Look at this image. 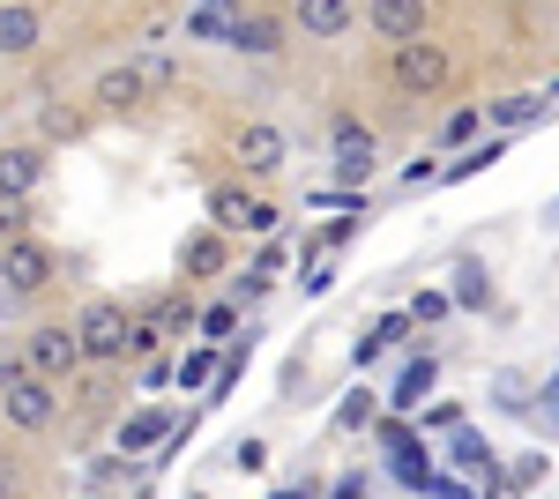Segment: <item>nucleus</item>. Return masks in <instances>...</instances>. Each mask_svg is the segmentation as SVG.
<instances>
[{
  "mask_svg": "<svg viewBox=\"0 0 559 499\" xmlns=\"http://www.w3.org/2000/svg\"><path fill=\"white\" fill-rule=\"evenodd\" d=\"M448 45H432V38H403L395 45V90H411V97H432V90L448 83Z\"/></svg>",
  "mask_w": 559,
  "mask_h": 499,
  "instance_id": "obj_1",
  "label": "nucleus"
},
{
  "mask_svg": "<svg viewBox=\"0 0 559 499\" xmlns=\"http://www.w3.org/2000/svg\"><path fill=\"white\" fill-rule=\"evenodd\" d=\"M75 335H83V358H128L134 351V329H128V313H120L112 298H90Z\"/></svg>",
  "mask_w": 559,
  "mask_h": 499,
  "instance_id": "obj_2",
  "label": "nucleus"
},
{
  "mask_svg": "<svg viewBox=\"0 0 559 499\" xmlns=\"http://www.w3.org/2000/svg\"><path fill=\"white\" fill-rule=\"evenodd\" d=\"M0 284L8 292H45L52 284V253L23 231V239H0Z\"/></svg>",
  "mask_w": 559,
  "mask_h": 499,
  "instance_id": "obj_3",
  "label": "nucleus"
},
{
  "mask_svg": "<svg viewBox=\"0 0 559 499\" xmlns=\"http://www.w3.org/2000/svg\"><path fill=\"white\" fill-rule=\"evenodd\" d=\"M0 395H8V417L23 425V432H38V425H52V388L31 373H15V366H0Z\"/></svg>",
  "mask_w": 559,
  "mask_h": 499,
  "instance_id": "obj_4",
  "label": "nucleus"
},
{
  "mask_svg": "<svg viewBox=\"0 0 559 499\" xmlns=\"http://www.w3.org/2000/svg\"><path fill=\"white\" fill-rule=\"evenodd\" d=\"M373 165H381L373 134H366L358 120H336V179H344V187H366V179H373Z\"/></svg>",
  "mask_w": 559,
  "mask_h": 499,
  "instance_id": "obj_5",
  "label": "nucleus"
},
{
  "mask_svg": "<svg viewBox=\"0 0 559 499\" xmlns=\"http://www.w3.org/2000/svg\"><path fill=\"white\" fill-rule=\"evenodd\" d=\"M366 23H373L388 45L426 38V0H373V8H366Z\"/></svg>",
  "mask_w": 559,
  "mask_h": 499,
  "instance_id": "obj_6",
  "label": "nucleus"
},
{
  "mask_svg": "<svg viewBox=\"0 0 559 499\" xmlns=\"http://www.w3.org/2000/svg\"><path fill=\"white\" fill-rule=\"evenodd\" d=\"M83 358V335L75 329H38L31 335V373H68Z\"/></svg>",
  "mask_w": 559,
  "mask_h": 499,
  "instance_id": "obj_7",
  "label": "nucleus"
},
{
  "mask_svg": "<svg viewBox=\"0 0 559 499\" xmlns=\"http://www.w3.org/2000/svg\"><path fill=\"white\" fill-rule=\"evenodd\" d=\"M239 165L247 171H261V179H269V171H284V134H276V127H239Z\"/></svg>",
  "mask_w": 559,
  "mask_h": 499,
  "instance_id": "obj_8",
  "label": "nucleus"
},
{
  "mask_svg": "<svg viewBox=\"0 0 559 499\" xmlns=\"http://www.w3.org/2000/svg\"><path fill=\"white\" fill-rule=\"evenodd\" d=\"M299 31L306 38H344L350 31V0H299Z\"/></svg>",
  "mask_w": 559,
  "mask_h": 499,
  "instance_id": "obj_9",
  "label": "nucleus"
},
{
  "mask_svg": "<svg viewBox=\"0 0 559 499\" xmlns=\"http://www.w3.org/2000/svg\"><path fill=\"white\" fill-rule=\"evenodd\" d=\"M38 8H31V0H15V8H0V52H31V45H38Z\"/></svg>",
  "mask_w": 559,
  "mask_h": 499,
  "instance_id": "obj_10",
  "label": "nucleus"
},
{
  "mask_svg": "<svg viewBox=\"0 0 559 499\" xmlns=\"http://www.w3.org/2000/svg\"><path fill=\"white\" fill-rule=\"evenodd\" d=\"M38 179H45L38 150H0V194H31Z\"/></svg>",
  "mask_w": 559,
  "mask_h": 499,
  "instance_id": "obj_11",
  "label": "nucleus"
},
{
  "mask_svg": "<svg viewBox=\"0 0 559 499\" xmlns=\"http://www.w3.org/2000/svg\"><path fill=\"white\" fill-rule=\"evenodd\" d=\"M224 45H239V52H276V45H284V23H276V15H239Z\"/></svg>",
  "mask_w": 559,
  "mask_h": 499,
  "instance_id": "obj_12",
  "label": "nucleus"
},
{
  "mask_svg": "<svg viewBox=\"0 0 559 499\" xmlns=\"http://www.w3.org/2000/svg\"><path fill=\"white\" fill-rule=\"evenodd\" d=\"M231 23H239V0H202L187 15V38H231Z\"/></svg>",
  "mask_w": 559,
  "mask_h": 499,
  "instance_id": "obj_13",
  "label": "nucleus"
},
{
  "mask_svg": "<svg viewBox=\"0 0 559 499\" xmlns=\"http://www.w3.org/2000/svg\"><path fill=\"white\" fill-rule=\"evenodd\" d=\"M210 216H216V231H254V202H247L239 187H216V194H210Z\"/></svg>",
  "mask_w": 559,
  "mask_h": 499,
  "instance_id": "obj_14",
  "label": "nucleus"
},
{
  "mask_svg": "<svg viewBox=\"0 0 559 499\" xmlns=\"http://www.w3.org/2000/svg\"><path fill=\"white\" fill-rule=\"evenodd\" d=\"M165 432H173V417L165 411H142V417H128V425H120V448H157V440H165Z\"/></svg>",
  "mask_w": 559,
  "mask_h": 499,
  "instance_id": "obj_15",
  "label": "nucleus"
},
{
  "mask_svg": "<svg viewBox=\"0 0 559 499\" xmlns=\"http://www.w3.org/2000/svg\"><path fill=\"white\" fill-rule=\"evenodd\" d=\"M134 97H142V75L134 68H105L97 75V105H134Z\"/></svg>",
  "mask_w": 559,
  "mask_h": 499,
  "instance_id": "obj_16",
  "label": "nucleus"
},
{
  "mask_svg": "<svg viewBox=\"0 0 559 499\" xmlns=\"http://www.w3.org/2000/svg\"><path fill=\"white\" fill-rule=\"evenodd\" d=\"M432 388V358H418V366H403V380H395V411H418V395Z\"/></svg>",
  "mask_w": 559,
  "mask_h": 499,
  "instance_id": "obj_17",
  "label": "nucleus"
},
{
  "mask_svg": "<svg viewBox=\"0 0 559 499\" xmlns=\"http://www.w3.org/2000/svg\"><path fill=\"white\" fill-rule=\"evenodd\" d=\"M216 269H224V239H194V247H187V276H216Z\"/></svg>",
  "mask_w": 559,
  "mask_h": 499,
  "instance_id": "obj_18",
  "label": "nucleus"
},
{
  "mask_svg": "<svg viewBox=\"0 0 559 499\" xmlns=\"http://www.w3.org/2000/svg\"><path fill=\"white\" fill-rule=\"evenodd\" d=\"M210 373H216V351L202 343V351H187V366H179V388H202Z\"/></svg>",
  "mask_w": 559,
  "mask_h": 499,
  "instance_id": "obj_19",
  "label": "nucleus"
},
{
  "mask_svg": "<svg viewBox=\"0 0 559 499\" xmlns=\"http://www.w3.org/2000/svg\"><path fill=\"white\" fill-rule=\"evenodd\" d=\"M522 120H537V97H500L492 105V127H522Z\"/></svg>",
  "mask_w": 559,
  "mask_h": 499,
  "instance_id": "obj_20",
  "label": "nucleus"
},
{
  "mask_svg": "<svg viewBox=\"0 0 559 499\" xmlns=\"http://www.w3.org/2000/svg\"><path fill=\"white\" fill-rule=\"evenodd\" d=\"M395 335H403V313H388L381 329H373V335H366V343H358V366H366V358H381V351H388V343H395Z\"/></svg>",
  "mask_w": 559,
  "mask_h": 499,
  "instance_id": "obj_21",
  "label": "nucleus"
},
{
  "mask_svg": "<svg viewBox=\"0 0 559 499\" xmlns=\"http://www.w3.org/2000/svg\"><path fill=\"white\" fill-rule=\"evenodd\" d=\"M492 157H500V142H485V150H471V157H455V165L440 171V179H477V171L492 165Z\"/></svg>",
  "mask_w": 559,
  "mask_h": 499,
  "instance_id": "obj_22",
  "label": "nucleus"
},
{
  "mask_svg": "<svg viewBox=\"0 0 559 499\" xmlns=\"http://www.w3.org/2000/svg\"><path fill=\"white\" fill-rule=\"evenodd\" d=\"M455 470H492V455H485V440H471V432H463V440H455Z\"/></svg>",
  "mask_w": 559,
  "mask_h": 499,
  "instance_id": "obj_23",
  "label": "nucleus"
},
{
  "mask_svg": "<svg viewBox=\"0 0 559 499\" xmlns=\"http://www.w3.org/2000/svg\"><path fill=\"white\" fill-rule=\"evenodd\" d=\"M23 224H31L23 216V194H0V239H23Z\"/></svg>",
  "mask_w": 559,
  "mask_h": 499,
  "instance_id": "obj_24",
  "label": "nucleus"
},
{
  "mask_svg": "<svg viewBox=\"0 0 559 499\" xmlns=\"http://www.w3.org/2000/svg\"><path fill=\"white\" fill-rule=\"evenodd\" d=\"M485 276H477V269H463V276H455V306H485Z\"/></svg>",
  "mask_w": 559,
  "mask_h": 499,
  "instance_id": "obj_25",
  "label": "nucleus"
},
{
  "mask_svg": "<svg viewBox=\"0 0 559 499\" xmlns=\"http://www.w3.org/2000/svg\"><path fill=\"white\" fill-rule=\"evenodd\" d=\"M477 127H485V120H477V112H471V105H463V112H448V142H471V134H477Z\"/></svg>",
  "mask_w": 559,
  "mask_h": 499,
  "instance_id": "obj_26",
  "label": "nucleus"
},
{
  "mask_svg": "<svg viewBox=\"0 0 559 499\" xmlns=\"http://www.w3.org/2000/svg\"><path fill=\"white\" fill-rule=\"evenodd\" d=\"M448 306H455V298H440V292H426V298H418V306H411V321H440V313H448Z\"/></svg>",
  "mask_w": 559,
  "mask_h": 499,
  "instance_id": "obj_27",
  "label": "nucleus"
},
{
  "mask_svg": "<svg viewBox=\"0 0 559 499\" xmlns=\"http://www.w3.org/2000/svg\"><path fill=\"white\" fill-rule=\"evenodd\" d=\"M202 335H231V306H210L202 313Z\"/></svg>",
  "mask_w": 559,
  "mask_h": 499,
  "instance_id": "obj_28",
  "label": "nucleus"
},
{
  "mask_svg": "<svg viewBox=\"0 0 559 499\" xmlns=\"http://www.w3.org/2000/svg\"><path fill=\"white\" fill-rule=\"evenodd\" d=\"M366 403H373V395H350L344 411H336V425H344V432H350V425H366Z\"/></svg>",
  "mask_w": 559,
  "mask_h": 499,
  "instance_id": "obj_29",
  "label": "nucleus"
},
{
  "mask_svg": "<svg viewBox=\"0 0 559 499\" xmlns=\"http://www.w3.org/2000/svg\"><path fill=\"white\" fill-rule=\"evenodd\" d=\"M336 499H366V477H344V485H336Z\"/></svg>",
  "mask_w": 559,
  "mask_h": 499,
  "instance_id": "obj_30",
  "label": "nucleus"
},
{
  "mask_svg": "<svg viewBox=\"0 0 559 499\" xmlns=\"http://www.w3.org/2000/svg\"><path fill=\"white\" fill-rule=\"evenodd\" d=\"M276 499H306V492H276Z\"/></svg>",
  "mask_w": 559,
  "mask_h": 499,
  "instance_id": "obj_31",
  "label": "nucleus"
}]
</instances>
